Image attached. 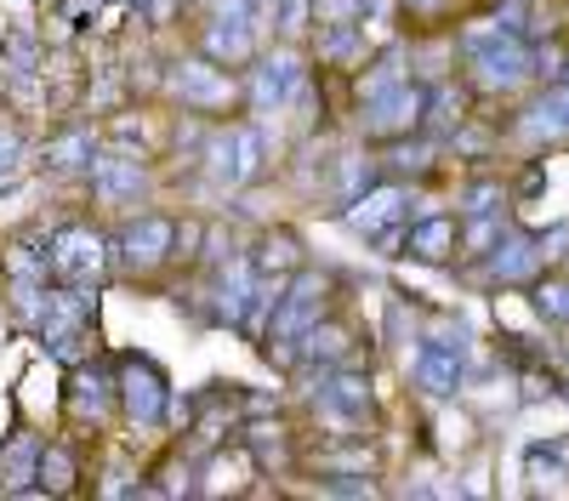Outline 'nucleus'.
Wrapping results in <instances>:
<instances>
[{"label":"nucleus","instance_id":"7","mask_svg":"<svg viewBox=\"0 0 569 501\" xmlns=\"http://www.w3.org/2000/svg\"><path fill=\"white\" fill-rule=\"evenodd\" d=\"M171 246H177V228H171L166 217H137L126 234H120V257H126L131 268H154Z\"/></svg>","mask_w":569,"mask_h":501},{"label":"nucleus","instance_id":"1","mask_svg":"<svg viewBox=\"0 0 569 501\" xmlns=\"http://www.w3.org/2000/svg\"><path fill=\"white\" fill-rule=\"evenodd\" d=\"M114 393H120L126 417H131L137 428H154V422L166 417V404H171V393H166V371H160L154 359H142V353H131V359L120 364Z\"/></svg>","mask_w":569,"mask_h":501},{"label":"nucleus","instance_id":"19","mask_svg":"<svg viewBox=\"0 0 569 501\" xmlns=\"http://www.w3.org/2000/svg\"><path fill=\"white\" fill-rule=\"evenodd\" d=\"M416 377H421V388H427V393H450V388H456V359L427 353V359L416 364Z\"/></svg>","mask_w":569,"mask_h":501},{"label":"nucleus","instance_id":"12","mask_svg":"<svg viewBox=\"0 0 569 501\" xmlns=\"http://www.w3.org/2000/svg\"><path fill=\"white\" fill-rule=\"evenodd\" d=\"M388 217H399V189H376V194H365V200L348 211V222L359 228V234H376Z\"/></svg>","mask_w":569,"mask_h":501},{"label":"nucleus","instance_id":"4","mask_svg":"<svg viewBox=\"0 0 569 501\" xmlns=\"http://www.w3.org/2000/svg\"><path fill=\"white\" fill-rule=\"evenodd\" d=\"M319 308H325V280L319 273H302L291 291H279V308H273V337L291 342L302 337L308 325H319Z\"/></svg>","mask_w":569,"mask_h":501},{"label":"nucleus","instance_id":"3","mask_svg":"<svg viewBox=\"0 0 569 501\" xmlns=\"http://www.w3.org/2000/svg\"><path fill=\"white\" fill-rule=\"evenodd\" d=\"M98 268H103V234H91V228H63V234L52 240V273L69 285H86V280H98Z\"/></svg>","mask_w":569,"mask_h":501},{"label":"nucleus","instance_id":"15","mask_svg":"<svg viewBox=\"0 0 569 501\" xmlns=\"http://www.w3.org/2000/svg\"><path fill=\"white\" fill-rule=\"evenodd\" d=\"M325 410H337V417H365V410H370L365 377H337V382L325 388Z\"/></svg>","mask_w":569,"mask_h":501},{"label":"nucleus","instance_id":"14","mask_svg":"<svg viewBox=\"0 0 569 501\" xmlns=\"http://www.w3.org/2000/svg\"><path fill=\"white\" fill-rule=\"evenodd\" d=\"M91 154H98V143H91V131H69V137H58V143H46V166H52V171L91 166Z\"/></svg>","mask_w":569,"mask_h":501},{"label":"nucleus","instance_id":"21","mask_svg":"<svg viewBox=\"0 0 569 501\" xmlns=\"http://www.w3.org/2000/svg\"><path fill=\"white\" fill-rule=\"evenodd\" d=\"M353 46H359V34H353V23H330V29L319 34V52H325V58H348V52H353Z\"/></svg>","mask_w":569,"mask_h":501},{"label":"nucleus","instance_id":"18","mask_svg":"<svg viewBox=\"0 0 569 501\" xmlns=\"http://www.w3.org/2000/svg\"><path fill=\"white\" fill-rule=\"evenodd\" d=\"M7 268H12V280H46V268H52V246L34 251L29 240H18L12 257H7Z\"/></svg>","mask_w":569,"mask_h":501},{"label":"nucleus","instance_id":"20","mask_svg":"<svg viewBox=\"0 0 569 501\" xmlns=\"http://www.w3.org/2000/svg\"><path fill=\"white\" fill-rule=\"evenodd\" d=\"M410 251L427 257V262H439V257L450 251V222H427V228H416V234H410Z\"/></svg>","mask_w":569,"mask_h":501},{"label":"nucleus","instance_id":"10","mask_svg":"<svg viewBox=\"0 0 569 501\" xmlns=\"http://www.w3.org/2000/svg\"><path fill=\"white\" fill-rule=\"evenodd\" d=\"M109 393H114V382L98 371V364L74 371V417H80V422H98L103 410H109Z\"/></svg>","mask_w":569,"mask_h":501},{"label":"nucleus","instance_id":"11","mask_svg":"<svg viewBox=\"0 0 569 501\" xmlns=\"http://www.w3.org/2000/svg\"><path fill=\"white\" fill-rule=\"evenodd\" d=\"M206 52L217 58V63H246L251 52H257V29H246V23H217L211 34H206Z\"/></svg>","mask_w":569,"mask_h":501},{"label":"nucleus","instance_id":"17","mask_svg":"<svg viewBox=\"0 0 569 501\" xmlns=\"http://www.w3.org/2000/svg\"><path fill=\"white\" fill-rule=\"evenodd\" d=\"M302 353H308V359H342V353H348V331H342V325H325V331L308 325V331H302Z\"/></svg>","mask_w":569,"mask_h":501},{"label":"nucleus","instance_id":"22","mask_svg":"<svg viewBox=\"0 0 569 501\" xmlns=\"http://www.w3.org/2000/svg\"><path fill=\"white\" fill-rule=\"evenodd\" d=\"M217 12H222L228 23H246V29H257V23H262V0H217Z\"/></svg>","mask_w":569,"mask_h":501},{"label":"nucleus","instance_id":"16","mask_svg":"<svg viewBox=\"0 0 569 501\" xmlns=\"http://www.w3.org/2000/svg\"><path fill=\"white\" fill-rule=\"evenodd\" d=\"M297 262H302V246L291 234H268L262 240V257H257L262 273H284V268H297Z\"/></svg>","mask_w":569,"mask_h":501},{"label":"nucleus","instance_id":"5","mask_svg":"<svg viewBox=\"0 0 569 501\" xmlns=\"http://www.w3.org/2000/svg\"><path fill=\"white\" fill-rule=\"evenodd\" d=\"M91 189H98L103 206L137 200V189H142V160H137V154H120V149L91 154Z\"/></svg>","mask_w":569,"mask_h":501},{"label":"nucleus","instance_id":"8","mask_svg":"<svg viewBox=\"0 0 569 501\" xmlns=\"http://www.w3.org/2000/svg\"><path fill=\"white\" fill-rule=\"evenodd\" d=\"M297 86H302V69H297V58H291V52L268 58V63L257 69V109H284Z\"/></svg>","mask_w":569,"mask_h":501},{"label":"nucleus","instance_id":"6","mask_svg":"<svg viewBox=\"0 0 569 501\" xmlns=\"http://www.w3.org/2000/svg\"><path fill=\"white\" fill-rule=\"evenodd\" d=\"M171 86H177V98L194 103V109H228V98H233V80L217 63H182L171 74Z\"/></svg>","mask_w":569,"mask_h":501},{"label":"nucleus","instance_id":"9","mask_svg":"<svg viewBox=\"0 0 569 501\" xmlns=\"http://www.w3.org/2000/svg\"><path fill=\"white\" fill-rule=\"evenodd\" d=\"M416 109H421L416 91H382V98H370L365 131H376V137H393V131H405V126L416 120Z\"/></svg>","mask_w":569,"mask_h":501},{"label":"nucleus","instance_id":"13","mask_svg":"<svg viewBox=\"0 0 569 501\" xmlns=\"http://www.w3.org/2000/svg\"><path fill=\"white\" fill-rule=\"evenodd\" d=\"M34 479H40V490H52V495L74 490V455H69L63 444H46V450H40V468H34Z\"/></svg>","mask_w":569,"mask_h":501},{"label":"nucleus","instance_id":"23","mask_svg":"<svg viewBox=\"0 0 569 501\" xmlns=\"http://www.w3.org/2000/svg\"><path fill=\"white\" fill-rule=\"evenodd\" d=\"M18 160H23L18 131H7V126H0V177H12V171H18Z\"/></svg>","mask_w":569,"mask_h":501},{"label":"nucleus","instance_id":"2","mask_svg":"<svg viewBox=\"0 0 569 501\" xmlns=\"http://www.w3.org/2000/svg\"><path fill=\"white\" fill-rule=\"evenodd\" d=\"M262 154H268V137L257 126H233L228 137L211 143V171L222 182H251V177H262Z\"/></svg>","mask_w":569,"mask_h":501}]
</instances>
